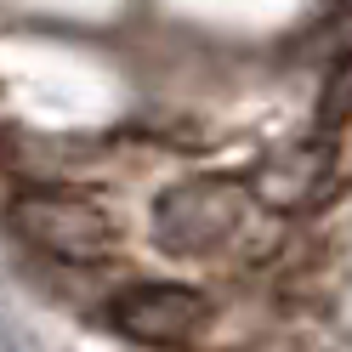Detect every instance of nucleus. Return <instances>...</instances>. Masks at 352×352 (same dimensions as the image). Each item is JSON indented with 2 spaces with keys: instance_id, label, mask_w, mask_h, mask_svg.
Returning <instances> with one entry per match:
<instances>
[{
  "instance_id": "423d86ee",
  "label": "nucleus",
  "mask_w": 352,
  "mask_h": 352,
  "mask_svg": "<svg viewBox=\"0 0 352 352\" xmlns=\"http://www.w3.org/2000/svg\"><path fill=\"white\" fill-rule=\"evenodd\" d=\"M0 352H12V336H6V329H0Z\"/></svg>"
},
{
  "instance_id": "7ed1b4c3",
  "label": "nucleus",
  "mask_w": 352,
  "mask_h": 352,
  "mask_svg": "<svg viewBox=\"0 0 352 352\" xmlns=\"http://www.w3.org/2000/svg\"><path fill=\"white\" fill-rule=\"evenodd\" d=\"M256 199L273 205L284 216L296 210H313L324 205L329 193L341 188V165H336V142L329 137H313V142H296V148H278L256 165Z\"/></svg>"
},
{
  "instance_id": "f257e3e1",
  "label": "nucleus",
  "mask_w": 352,
  "mask_h": 352,
  "mask_svg": "<svg viewBox=\"0 0 352 352\" xmlns=\"http://www.w3.org/2000/svg\"><path fill=\"white\" fill-rule=\"evenodd\" d=\"M6 228L23 239V245L46 250L57 261H80V267L114 256V245H120V222L114 216H108L97 199L69 193V188H29V193H17V199L6 205Z\"/></svg>"
},
{
  "instance_id": "20e7f679",
  "label": "nucleus",
  "mask_w": 352,
  "mask_h": 352,
  "mask_svg": "<svg viewBox=\"0 0 352 352\" xmlns=\"http://www.w3.org/2000/svg\"><path fill=\"white\" fill-rule=\"evenodd\" d=\"M114 329L131 341H148V346H182L205 329L210 318V301L188 284H137L114 301Z\"/></svg>"
},
{
  "instance_id": "39448f33",
  "label": "nucleus",
  "mask_w": 352,
  "mask_h": 352,
  "mask_svg": "<svg viewBox=\"0 0 352 352\" xmlns=\"http://www.w3.org/2000/svg\"><path fill=\"white\" fill-rule=\"evenodd\" d=\"M346 125H352V52L329 63L324 91H318V137H336Z\"/></svg>"
},
{
  "instance_id": "f03ea898",
  "label": "nucleus",
  "mask_w": 352,
  "mask_h": 352,
  "mask_svg": "<svg viewBox=\"0 0 352 352\" xmlns=\"http://www.w3.org/2000/svg\"><path fill=\"white\" fill-rule=\"evenodd\" d=\"M245 199L250 193L239 182H222V176L182 182V188L160 193V205H153V239L170 256H205L245 228Z\"/></svg>"
}]
</instances>
